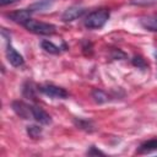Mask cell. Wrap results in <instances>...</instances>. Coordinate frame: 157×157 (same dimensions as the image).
I'll list each match as a JSON object with an SVG mask.
<instances>
[{
	"label": "cell",
	"instance_id": "obj_1",
	"mask_svg": "<svg viewBox=\"0 0 157 157\" xmlns=\"http://www.w3.org/2000/svg\"><path fill=\"white\" fill-rule=\"evenodd\" d=\"M109 16H110V12L107 9L96 10V11L88 13V16L85 20V26L90 29L102 28L107 23V21L109 20Z\"/></svg>",
	"mask_w": 157,
	"mask_h": 157
},
{
	"label": "cell",
	"instance_id": "obj_2",
	"mask_svg": "<svg viewBox=\"0 0 157 157\" xmlns=\"http://www.w3.org/2000/svg\"><path fill=\"white\" fill-rule=\"evenodd\" d=\"M23 27L36 34H40V36H52L55 33V26L52 23H47V22H42V21H37V20H32L29 18Z\"/></svg>",
	"mask_w": 157,
	"mask_h": 157
},
{
	"label": "cell",
	"instance_id": "obj_3",
	"mask_svg": "<svg viewBox=\"0 0 157 157\" xmlns=\"http://www.w3.org/2000/svg\"><path fill=\"white\" fill-rule=\"evenodd\" d=\"M38 90L42 93H44L45 96H48L50 98H54V99H65L69 96V93L64 88H61L59 86H55V85H50V83L49 85H42V86L38 87Z\"/></svg>",
	"mask_w": 157,
	"mask_h": 157
},
{
	"label": "cell",
	"instance_id": "obj_4",
	"mask_svg": "<svg viewBox=\"0 0 157 157\" xmlns=\"http://www.w3.org/2000/svg\"><path fill=\"white\" fill-rule=\"evenodd\" d=\"M32 9H22V10H17V11H13V12H10L7 13V17L16 22V23H20V25H25L29 18H31V15H32Z\"/></svg>",
	"mask_w": 157,
	"mask_h": 157
},
{
	"label": "cell",
	"instance_id": "obj_5",
	"mask_svg": "<svg viewBox=\"0 0 157 157\" xmlns=\"http://www.w3.org/2000/svg\"><path fill=\"white\" fill-rule=\"evenodd\" d=\"M6 58H7V61L15 67H20V66H22L25 64L23 56L11 44H9L7 48H6Z\"/></svg>",
	"mask_w": 157,
	"mask_h": 157
},
{
	"label": "cell",
	"instance_id": "obj_6",
	"mask_svg": "<svg viewBox=\"0 0 157 157\" xmlns=\"http://www.w3.org/2000/svg\"><path fill=\"white\" fill-rule=\"evenodd\" d=\"M12 109L13 112L22 119H29L32 118V105H28L21 101L12 102Z\"/></svg>",
	"mask_w": 157,
	"mask_h": 157
},
{
	"label": "cell",
	"instance_id": "obj_7",
	"mask_svg": "<svg viewBox=\"0 0 157 157\" xmlns=\"http://www.w3.org/2000/svg\"><path fill=\"white\" fill-rule=\"evenodd\" d=\"M83 12H85V9L83 7H81V6H70V7H67L64 12H63V15H61V20L64 21V22H71V21H75L76 18H78V17H81L82 15H83Z\"/></svg>",
	"mask_w": 157,
	"mask_h": 157
},
{
	"label": "cell",
	"instance_id": "obj_8",
	"mask_svg": "<svg viewBox=\"0 0 157 157\" xmlns=\"http://www.w3.org/2000/svg\"><path fill=\"white\" fill-rule=\"evenodd\" d=\"M32 118L38 121L39 124H43V125H48L52 123V118L50 115L40 107H34L32 105Z\"/></svg>",
	"mask_w": 157,
	"mask_h": 157
},
{
	"label": "cell",
	"instance_id": "obj_9",
	"mask_svg": "<svg viewBox=\"0 0 157 157\" xmlns=\"http://www.w3.org/2000/svg\"><path fill=\"white\" fill-rule=\"evenodd\" d=\"M140 25L151 32H157V15H148L140 18Z\"/></svg>",
	"mask_w": 157,
	"mask_h": 157
},
{
	"label": "cell",
	"instance_id": "obj_10",
	"mask_svg": "<svg viewBox=\"0 0 157 157\" xmlns=\"http://www.w3.org/2000/svg\"><path fill=\"white\" fill-rule=\"evenodd\" d=\"M155 151H157V139H152L142 142L137 150V153H150Z\"/></svg>",
	"mask_w": 157,
	"mask_h": 157
},
{
	"label": "cell",
	"instance_id": "obj_11",
	"mask_svg": "<svg viewBox=\"0 0 157 157\" xmlns=\"http://www.w3.org/2000/svg\"><path fill=\"white\" fill-rule=\"evenodd\" d=\"M40 45H42V48L44 49V52H47V53H49V54H55V55L60 54V53H61V49H63V48L55 45V44H54L53 42H50V40H42Z\"/></svg>",
	"mask_w": 157,
	"mask_h": 157
},
{
	"label": "cell",
	"instance_id": "obj_12",
	"mask_svg": "<svg viewBox=\"0 0 157 157\" xmlns=\"http://www.w3.org/2000/svg\"><path fill=\"white\" fill-rule=\"evenodd\" d=\"M92 98H93V101L96 102V103H98V104H102V103H105V102H108V99H109V96L103 91V90H99V88H94L93 91H92Z\"/></svg>",
	"mask_w": 157,
	"mask_h": 157
},
{
	"label": "cell",
	"instance_id": "obj_13",
	"mask_svg": "<svg viewBox=\"0 0 157 157\" xmlns=\"http://www.w3.org/2000/svg\"><path fill=\"white\" fill-rule=\"evenodd\" d=\"M131 63H132L134 66H136L137 69H142V70H145V69L148 66V64L145 61V59H144L142 56H140V55H135V56L131 59Z\"/></svg>",
	"mask_w": 157,
	"mask_h": 157
},
{
	"label": "cell",
	"instance_id": "obj_14",
	"mask_svg": "<svg viewBox=\"0 0 157 157\" xmlns=\"http://www.w3.org/2000/svg\"><path fill=\"white\" fill-rule=\"evenodd\" d=\"M27 134L32 139H38L42 135V128H39L37 125H28L27 126Z\"/></svg>",
	"mask_w": 157,
	"mask_h": 157
},
{
	"label": "cell",
	"instance_id": "obj_15",
	"mask_svg": "<svg viewBox=\"0 0 157 157\" xmlns=\"http://www.w3.org/2000/svg\"><path fill=\"white\" fill-rule=\"evenodd\" d=\"M156 1L157 0H130V4L131 5H137V6H146V5H151Z\"/></svg>",
	"mask_w": 157,
	"mask_h": 157
},
{
	"label": "cell",
	"instance_id": "obj_16",
	"mask_svg": "<svg viewBox=\"0 0 157 157\" xmlns=\"http://www.w3.org/2000/svg\"><path fill=\"white\" fill-rule=\"evenodd\" d=\"M76 123H77V125H78L81 129H83V130H87V131H92V130H93V129H92V125H91L90 121L78 120V121H76Z\"/></svg>",
	"mask_w": 157,
	"mask_h": 157
},
{
	"label": "cell",
	"instance_id": "obj_17",
	"mask_svg": "<svg viewBox=\"0 0 157 157\" xmlns=\"http://www.w3.org/2000/svg\"><path fill=\"white\" fill-rule=\"evenodd\" d=\"M17 0H0V5L1 6H5V5H10V4H13L16 2Z\"/></svg>",
	"mask_w": 157,
	"mask_h": 157
},
{
	"label": "cell",
	"instance_id": "obj_18",
	"mask_svg": "<svg viewBox=\"0 0 157 157\" xmlns=\"http://www.w3.org/2000/svg\"><path fill=\"white\" fill-rule=\"evenodd\" d=\"M87 153H88V155H103V152H101V151H97V150H94V147H93V146L91 147V151H88Z\"/></svg>",
	"mask_w": 157,
	"mask_h": 157
},
{
	"label": "cell",
	"instance_id": "obj_19",
	"mask_svg": "<svg viewBox=\"0 0 157 157\" xmlns=\"http://www.w3.org/2000/svg\"><path fill=\"white\" fill-rule=\"evenodd\" d=\"M155 56H156V59H157V48H156V52H155Z\"/></svg>",
	"mask_w": 157,
	"mask_h": 157
}]
</instances>
